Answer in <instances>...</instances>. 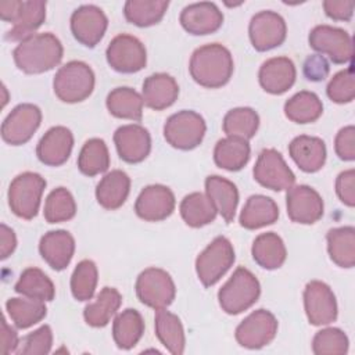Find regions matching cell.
I'll list each match as a JSON object with an SVG mask.
<instances>
[{"mask_svg":"<svg viewBox=\"0 0 355 355\" xmlns=\"http://www.w3.org/2000/svg\"><path fill=\"white\" fill-rule=\"evenodd\" d=\"M114 143L119 158L128 164L144 161L151 151V136L139 123L119 126L114 133Z\"/></svg>","mask_w":355,"mask_h":355,"instance_id":"obj_20","label":"cell"},{"mask_svg":"<svg viewBox=\"0 0 355 355\" xmlns=\"http://www.w3.org/2000/svg\"><path fill=\"white\" fill-rule=\"evenodd\" d=\"M19 345V338L17 331L8 326L6 318L1 319V354L7 355L11 352H17Z\"/></svg>","mask_w":355,"mask_h":355,"instance_id":"obj_53","label":"cell"},{"mask_svg":"<svg viewBox=\"0 0 355 355\" xmlns=\"http://www.w3.org/2000/svg\"><path fill=\"white\" fill-rule=\"evenodd\" d=\"M327 97L337 104L351 103L355 97V80L351 65L337 72L327 83Z\"/></svg>","mask_w":355,"mask_h":355,"instance_id":"obj_47","label":"cell"},{"mask_svg":"<svg viewBox=\"0 0 355 355\" xmlns=\"http://www.w3.org/2000/svg\"><path fill=\"white\" fill-rule=\"evenodd\" d=\"M141 97L144 104L155 111L171 107L179 96V86L173 76L165 72H157L147 76L143 82Z\"/></svg>","mask_w":355,"mask_h":355,"instance_id":"obj_26","label":"cell"},{"mask_svg":"<svg viewBox=\"0 0 355 355\" xmlns=\"http://www.w3.org/2000/svg\"><path fill=\"white\" fill-rule=\"evenodd\" d=\"M143 97L128 86L112 89L105 100L107 110L112 116L135 122H140L143 118Z\"/></svg>","mask_w":355,"mask_h":355,"instance_id":"obj_31","label":"cell"},{"mask_svg":"<svg viewBox=\"0 0 355 355\" xmlns=\"http://www.w3.org/2000/svg\"><path fill=\"white\" fill-rule=\"evenodd\" d=\"M309 46L327 55L334 64L351 62L354 54V44L351 35L337 26L331 25H316L308 36Z\"/></svg>","mask_w":355,"mask_h":355,"instance_id":"obj_11","label":"cell"},{"mask_svg":"<svg viewBox=\"0 0 355 355\" xmlns=\"http://www.w3.org/2000/svg\"><path fill=\"white\" fill-rule=\"evenodd\" d=\"M0 258L7 259L17 247V237L11 227L1 223L0 225Z\"/></svg>","mask_w":355,"mask_h":355,"instance_id":"obj_54","label":"cell"},{"mask_svg":"<svg viewBox=\"0 0 355 355\" xmlns=\"http://www.w3.org/2000/svg\"><path fill=\"white\" fill-rule=\"evenodd\" d=\"M46 179L36 172L17 175L8 186V205L14 215L22 219H33L37 215Z\"/></svg>","mask_w":355,"mask_h":355,"instance_id":"obj_6","label":"cell"},{"mask_svg":"<svg viewBox=\"0 0 355 355\" xmlns=\"http://www.w3.org/2000/svg\"><path fill=\"white\" fill-rule=\"evenodd\" d=\"M53 345V331L49 324L40 326L37 330L29 333L19 343L18 355H46Z\"/></svg>","mask_w":355,"mask_h":355,"instance_id":"obj_48","label":"cell"},{"mask_svg":"<svg viewBox=\"0 0 355 355\" xmlns=\"http://www.w3.org/2000/svg\"><path fill=\"white\" fill-rule=\"evenodd\" d=\"M108 65L121 73H135L147 64V51L144 44L133 35H116L105 50Z\"/></svg>","mask_w":355,"mask_h":355,"instance_id":"obj_10","label":"cell"},{"mask_svg":"<svg viewBox=\"0 0 355 355\" xmlns=\"http://www.w3.org/2000/svg\"><path fill=\"white\" fill-rule=\"evenodd\" d=\"M179 21L187 33L201 36L216 32L223 24V14L215 3L200 1L186 6Z\"/></svg>","mask_w":355,"mask_h":355,"instance_id":"obj_21","label":"cell"},{"mask_svg":"<svg viewBox=\"0 0 355 355\" xmlns=\"http://www.w3.org/2000/svg\"><path fill=\"white\" fill-rule=\"evenodd\" d=\"M288 218L301 225H312L323 216L324 204L320 194L306 184L291 186L286 194Z\"/></svg>","mask_w":355,"mask_h":355,"instance_id":"obj_17","label":"cell"},{"mask_svg":"<svg viewBox=\"0 0 355 355\" xmlns=\"http://www.w3.org/2000/svg\"><path fill=\"white\" fill-rule=\"evenodd\" d=\"M223 132L227 137L250 140L259 128V115L250 107H237L226 112L222 122Z\"/></svg>","mask_w":355,"mask_h":355,"instance_id":"obj_42","label":"cell"},{"mask_svg":"<svg viewBox=\"0 0 355 355\" xmlns=\"http://www.w3.org/2000/svg\"><path fill=\"white\" fill-rule=\"evenodd\" d=\"M304 308L313 326L330 324L337 319L338 309L333 290L320 280H311L304 288Z\"/></svg>","mask_w":355,"mask_h":355,"instance_id":"obj_16","label":"cell"},{"mask_svg":"<svg viewBox=\"0 0 355 355\" xmlns=\"http://www.w3.org/2000/svg\"><path fill=\"white\" fill-rule=\"evenodd\" d=\"M15 293L40 301H53L55 287L51 279L39 268H26L14 286Z\"/></svg>","mask_w":355,"mask_h":355,"instance_id":"obj_39","label":"cell"},{"mask_svg":"<svg viewBox=\"0 0 355 355\" xmlns=\"http://www.w3.org/2000/svg\"><path fill=\"white\" fill-rule=\"evenodd\" d=\"M76 214V202L71 191L65 187H57L46 198L44 219L49 223H61L72 219Z\"/></svg>","mask_w":355,"mask_h":355,"instance_id":"obj_44","label":"cell"},{"mask_svg":"<svg viewBox=\"0 0 355 355\" xmlns=\"http://www.w3.org/2000/svg\"><path fill=\"white\" fill-rule=\"evenodd\" d=\"M205 193L226 223L233 222L239 204V190L236 184L219 175H209L205 179Z\"/></svg>","mask_w":355,"mask_h":355,"instance_id":"obj_27","label":"cell"},{"mask_svg":"<svg viewBox=\"0 0 355 355\" xmlns=\"http://www.w3.org/2000/svg\"><path fill=\"white\" fill-rule=\"evenodd\" d=\"M180 216L190 227H202L209 225L216 218V209L207 194L200 191L190 193L183 197L180 207Z\"/></svg>","mask_w":355,"mask_h":355,"instance_id":"obj_38","label":"cell"},{"mask_svg":"<svg viewBox=\"0 0 355 355\" xmlns=\"http://www.w3.org/2000/svg\"><path fill=\"white\" fill-rule=\"evenodd\" d=\"M254 179L273 191L288 190L295 183V175L275 148H263L252 169Z\"/></svg>","mask_w":355,"mask_h":355,"instance_id":"obj_13","label":"cell"},{"mask_svg":"<svg viewBox=\"0 0 355 355\" xmlns=\"http://www.w3.org/2000/svg\"><path fill=\"white\" fill-rule=\"evenodd\" d=\"M96 76L89 64L83 61H69L54 75L53 89L58 100L75 104L86 100L94 90Z\"/></svg>","mask_w":355,"mask_h":355,"instance_id":"obj_5","label":"cell"},{"mask_svg":"<svg viewBox=\"0 0 355 355\" xmlns=\"http://www.w3.org/2000/svg\"><path fill=\"white\" fill-rule=\"evenodd\" d=\"M236 259L233 244L225 236L215 237L196 258V272L204 287H211L230 269Z\"/></svg>","mask_w":355,"mask_h":355,"instance_id":"obj_7","label":"cell"},{"mask_svg":"<svg viewBox=\"0 0 355 355\" xmlns=\"http://www.w3.org/2000/svg\"><path fill=\"white\" fill-rule=\"evenodd\" d=\"M6 311L11 319V322L18 329H28L40 320H43L47 315V308L44 301L35 298H10L6 302Z\"/></svg>","mask_w":355,"mask_h":355,"instance_id":"obj_41","label":"cell"},{"mask_svg":"<svg viewBox=\"0 0 355 355\" xmlns=\"http://www.w3.org/2000/svg\"><path fill=\"white\" fill-rule=\"evenodd\" d=\"M64 55L60 39L51 32L35 33L14 49L12 58L17 68L25 73H43L57 67Z\"/></svg>","mask_w":355,"mask_h":355,"instance_id":"obj_1","label":"cell"},{"mask_svg":"<svg viewBox=\"0 0 355 355\" xmlns=\"http://www.w3.org/2000/svg\"><path fill=\"white\" fill-rule=\"evenodd\" d=\"M136 295L141 304L155 311L168 308L176 295L171 275L161 268H147L136 279Z\"/></svg>","mask_w":355,"mask_h":355,"instance_id":"obj_9","label":"cell"},{"mask_svg":"<svg viewBox=\"0 0 355 355\" xmlns=\"http://www.w3.org/2000/svg\"><path fill=\"white\" fill-rule=\"evenodd\" d=\"M248 36L257 51H268L279 47L287 36L286 21L276 11H259L250 21Z\"/></svg>","mask_w":355,"mask_h":355,"instance_id":"obj_14","label":"cell"},{"mask_svg":"<svg viewBox=\"0 0 355 355\" xmlns=\"http://www.w3.org/2000/svg\"><path fill=\"white\" fill-rule=\"evenodd\" d=\"M72 147V132L65 126H53L39 140L36 155L39 161L47 166H60L68 161Z\"/></svg>","mask_w":355,"mask_h":355,"instance_id":"obj_22","label":"cell"},{"mask_svg":"<svg viewBox=\"0 0 355 355\" xmlns=\"http://www.w3.org/2000/svg\"><path fill=\"white\" fill-rule=\"evenodd\" d=\"M110 166V153L105 141L98 137L85 141L78 155V168L86 176H96Z\"/></svg>","mask_w":355,"mask_h":355,"instance_id":"obj_43","label":"cell"},{"mask_svg":"<svg viewBox=\"0 0 355 355\" xmlns=\"http://www.w3.org/2000/svg\"><path fill=\"white\" fill-rule=\"evenodd\" d=\"M304 75L311 82H322L330 72L327 60L320 54H312L304 61Z\"/></svg>","mask_w":355,"mask_h":355,"instance_id":"obj_51","label":"cell"},{"mask_svg":"<svg viewBox=\"0 0 355 355\" xmlns=\"http://www.w3.org/2000/svg\"><path fill=\"white\" fill-rule=\"evenodd\" d=\"M355 3L352 0H343V1H334V0H324L323 1V10L326 15L334 21H349L354 14Z\"/></svg>","mask_w":355,"mask_h":355,"instance_id":"obj_52","label":"cell"},{"mask_svg":"<svg viewBox=\"0 0 355 355\" xmlns=\"http://www.w3.org/2000/svg\"><path fill=\"white\" fill-rule=\"evenodd\" d=\"M251 157V148L247 140L237 137H225L218 140L214 148V161L216 166L236 172L243 169Z\"/></svg>","mask_w":355,"mask_h":355,"instance_id":"obj_33","label":"cell"},{"mask_svg":"<svg viewBox=\"0 0 355 355\" xmlns=\"http://www.w3.org/2000/svg\"><path fill=\"white\" fill-rule=\"evenodd\" d=\"M277 319L268 309H257L244 318L236 327L237 343L248 349H259L273 341L277 333Z\"/></svg>","mask_w":355,"mask_h":355,"instance_id":"obj_12","label":"cell"},{"mask_svg":"<svg viewBox=\"0 0 355 355\" xmlns=\"http://www.w3.org/2000/svg\"><path fill=\"white\" fill-rule=\"evenodd\" d=\"M233 57L220 43L200 46L191 54L189 71L196 83L207 89L225 86L233 73Z\"/></svg>","mask_w":355,"mask_h":355,"instance_id":"obj_2","label":"cell"},{"mask_svg":"<svg viewBox=\"0 0 355 355\" xmlns=\"http://www.w3.org/2000/svg\"><path fill=\"white\" fill-rule=\"evenodd\" d=\"M98 280L97 266L92 259L80 261L71 276V293L78 301H89L94 295Z\"/></svg>","mask_w":355,"mask_h":355,"instance_id":"obj_45","label":"cell"},{"mask_svg":"<svg viewBox=\"0 0 355 355\" xmlns=\"http://www.w3.org/2000/svg\"><path fill=\"white\" fill-rule=\"evenodd\" d=\"M0 17L6 22H11V29L4 35L6 40L22 42L35 35L46 19V1L43 0H10L0 3Z\"/></svg>","mask_w":355,"mask_h":355,"instance_id":"obj_3","label":"cell"},{"mask_svg":"<svg viewBox=\"0 0 355 355\" xmlns=\"http://www.w3.org/2000/svg\"><path fill=\"white\" fill-rule=\"evenodd\" d=\"M175 194L164 184L146 186L136 198V215L147 222H159L166 219L175 211Z\"/></svg>","mask_w":355,"mask_h":355,"instance_id":"obj_19","label":"cell"},{"mask_svg":"<svg viewBox=\"0 0 355 355\" xmlns=\"http://www.w3.org/2000/svg\"><path fill=\"white\" fill-rule=\"evenodd\" d=\"M39 252L54 270H64L75 252L73 236L67 230H50L39 241Z\"/></svg>","mask_w":355,"mask_h":355,"instance_id":"obj_24","label":"cell"},{"mask_svg":"<svg viewBox=\"0 0 355 355\" xmlns=\"http://www.w3.org/2000/svg\"><path fill=\"white\" fill-rule=\"evenodd\" d=\"M323 114V104L313 92L302 90L284 103V115L295 123H312Z\"/></svg>","mask_w":355,"mask_h":355,"instance_id":"obj_37","label":"cell"},{"mask_svg":"<svg viewBox=\"0 0 355 355\" xmlns=\"http://www.w3.org/2000/svg\"><path fill=\"white\" fill-rule=\"evenodd\" d=\"M297 71L288 57H273L266 60L258 72L261 87L270 94L286 93L295 82Z\"/></svg>","mask_w":355,"mask_h":355,"instance_id":"obj_23","label":"cell"},{"mask_svg":"<svg viewBox=\"0 0 355 355\" xmlns=\"http://www.w3.org/2000/svg\"><path fill=\"white\" fill-rule=\"evenodd\" d=\"M279 218V207L270 197L254 194L245 201L239 222L240 226L248 230H255L273 225Z\"/></svg>","mask_w":355,"mask_h":355,"instance_id":"obj_29","label":"cell"},{"mask_svg":"<svg viewBox=\"0 0 355 355\" xmlns=\"http://www.w3.org/2000/svg\"><path fill=\"white\" fill-rule=\"evenodd\" d=\"M334 150L340 159H355V128L352 125L344 126L338 130L334 139Z\"/></svg>","mask_w":355,"mask_h":355,"instance_id":"obj_49","label":"cell"},{"mask_svg":"<svg viewBox=\"0 0 355 355\" xmlns=\"http://www.w3.org/2000/svg\"><path fill=\"white\" fill-rule=\"evenodd\" d=\"M207 132L204 118L191 110L172 114L164 125V137L173 148L189 151L201 144Z\"/></svg>","mask_w":355,"mask_h":355,"instance_id":"obj_8","label":"cell"},{"mask_svg":"<svg viewBox=\"0 0 355 355\" xmlns=\"http://www.w3.org/2000/svg\"><path fill=\"white\" fill-rule=\"evenodd\" d=\"M336 193L340 201L352 208L355 205V171H343L336 179Z\"/></svg>","mask_w":355,"mask_h":355,"instance_id":"obj_50","label":"cell"},{"mask_svg":"<svg viewBox=\"0 0 355 355\" xmlns=\"http://www.w3.org/2000/svg\"><path fill=\"white\" fill-rule=\"evenodd\" d=\"M122 304L121 293L114 287H103L97 294L96 301L90 302L83 309L85 322L92 327H104L116 313Z\"/></svg>","mask_w":355,"mask_h":355,"instance_id":"obj_34","label":"cell"},{"mask_svg":"<svg viewBox=\"0 0 355 355\" xmlns=\"http://www.w3.org/2000/svg\"><path fill=\"white\" fill-rule=\"evenodd\" d=\"M251 254L254 261L263 269H279L287 258V250L282 237L275 232L261 233L255 237Z\"/></svg>","mask_w":355,"mask_h":355,"instance_id":"obj_30","label":"cell"},{"mask_svg":"<svg viewBox=\"0 0 355 355\" xmlns=\"http://www.w3.org/2000/svg\"><path fill=\"white\" fill-rule=\"evenodd\" d=\"M288 154L301 171L315 173L323 168L327 151L320 137L301 135L294 137L288 144Z\"/></svg>","mask_w":355,"mask_h":355,"instance_id":"obj_25","label":"cell"},{"mask_svg":"<svg viewBox=\"0 0 355 355\" xmlns=\"http://www.w3.org/2000/svg\"><path fill=\"white\" fill-rule=\"evenodd\" d=\"M326 241L329 257L337 266L352 268L355 265L354 226H341L330 229L326 234Z\"/></svg>","mask_w":355,"mask_h":355,"instance_id":"obj_36","label":"cell"},{"mask_svg":"<svg viewBox=\"0 0 355 355\" xmlns=\"http://www.w3.org/2000/svg\"><path fill=\"white\" fill-rule=\"evenodd\" d=\"M144 333V320L139 311L126 308L112 322V338L119 349L133 348Z\"/></svg>","mask_w":355,"mask_h":355,"instance_id":"obj_35","label":"cell"},{"mask_svg":"<svg viewBox=\"0 0 355 355\" xmlns=\"http://www.w3.org/2000/svg\"><path fill=\"white\" fill-rule=\"evenodd\" d=\"M42 122V111L31 103L18 104L1 123V139L11 146H22L31 140Z\"/></svg>","mask_w":355,"mask_h":355,"instance_id":"obj_15","label":"cell"},{"mask_svg":"<svg viewBox=\"0 0 355 355\" xmlns=\"http://www.w3.org/2000/svg\"><path fill=\"white\" fill-rule=\"evenodd\" d=\"M169 6L166 0H128L123 6V15L128 22L147 28L158 24Z\"/></svg>","mask_w":355,"mask_h":355,"instance_id":"obj_40","label":"cell"},{"mask_svg":"<svg viewBox=\"0 0 355 355\" xmlns=\"http://www.w3.org/2000/svg\"><path fill=\"white\" fill-rule=\"evenodd\" d=\"M348 347L347 334L337 327L322 329L312 340V351L316 355H343L348 352Z\"/></svg>","mask_w":355,"mask_h":355,"instance_id":"obj_46","label":"cell"},{"mask_svg":"<svg viewBox=\"0 0 355 355\" xmlns=\"http://www.w3.org/2000/svg\"><path fill=\"white\" fill-rule=\"evenodd\" d=\"M130 191V178L121 169H114L104 175L97 183L96 198L97 202L108 209L114 211L122 207Z\"/></svg>","mask_w":355,"mask_h":355,"instance_id":"obj_28","label":"cell"},{"mask_svg":"<svg viewBox=\"0 0 355 355\" xmlns=\"http://www.w3.org/2000/svg\"><path fill=\"white\" fill-rule=\"evenodd\" d=\"M261 295V284L247 268L239 266L218 291V301L227 315H239L251 308Z\"/></svg>","mask_w":355,"mask_h":355,"instance_id":"obj_4","label":"cell"},{"mask_svg":"<svg viewBox=\"0 0 355 355\" xmlns=\"http://www.w3.org/2000/svg\"><path fill=\"white\" fill-rule=\"evenodd\" d=\"M108 28V18L94 4H83L71 15V32L73 37L86 47H94L103 39Z\"/></svg>","mask_w":355,"mask_h":355,"instance_id":"obj_18","label":"cell"},{"mask_svg":"<svg viewBox=\"0 0 355 355\" xmlns=\"http://www.w3.org/2000/svg\"><path fill=\"white\" fill-rule=\"evenodd\" d=\"M155 336L159 343L173 355H182L186 347L184 330L180 319L165 309H159L154 318Z\"/></svg>","mask_w":355,"mask_h":355,"instance_id":"obj_32","label":"cell"}]
</instances>
